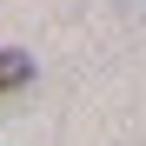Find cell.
Here are the masks:
<instances>
[{
	"label": "cell",
	"mask_w": 146,
	"mask_h": 146,
	"mask_svg": "<svg viewBox=\"0 0 146 146\" xmlns=\"http://www.w3.org/2000/svg\"><path fill=\"white\" fill-rule=\"evenodd\" d=\"M27 80H33V60H27V53H13V46H7V53H0V93H20Z\"/></svg>",
	"instance_id": "1"
}]
</instances>
